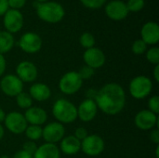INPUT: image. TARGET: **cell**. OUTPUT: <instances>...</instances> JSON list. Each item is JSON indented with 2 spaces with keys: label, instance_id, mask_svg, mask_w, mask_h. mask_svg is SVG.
<instances>
[{
  "label": "cell",
  "instance_id": "24",
  "mask_svg": "<svg viewBox=\"0 0 159 158\" xmlns=\"http://www.w3.org/2000/svg\"><path fill=\"white\" fill-rule=\"evenodd\" d=\"M24 134L29 141L36 142L42 138V128L41 126L28 125L24 131Z\"/></svg>",
  "mask_w": 159,
  "mask_h": 158
},
{
  "label": "cell",
  "instance_id": "7",
  "mask_svg": "<svg viewBox=\"0 0 159 158\" xmlns=\"http://www.w3.org/2000/svg\"><path fill=\"white\" fill-rule=\"evenodd\" d=\"M4 125L5 128L12 134L20 135L24 133L28 123L25 120L23 114L19 113L17 111H13L8 114H6Z\"/></svg>",
  "mask_w": 159,
  "mask_h": 158
},
{
  "label": "cell",
  "instance_id": "35",
  "mask_svg": "<svg viewBox=\"0 0 159 158\" xmlns=\"http://www.w3.org/2000/svg\"><path fill=\"white\" fill-rule=\"evenodd\" d=\"M150 140L152 142H154L156 145H159V130L158 129H152L150 133Z\"/></svg>",
  "mask_w": 159,
  "mask_h": 158
},
{
  "label": "cell",
  "instance_id": "23",
  "mask_svg": "<svg viewBox=\"0 0 159 158\" xmlns=\"http://www.w3.org/2000/svg\"><path fill=\"white\" fill-rule=\"evenodd\" d=\"M15 100H16V103L17 105L20 108V109H24V110H27L29 109L30 107L33 106V99L32 97L30 96V94L28 92H20L19 95H17L15 97Z\"/></svg>",
  "mask_w": 159,
  "mask_h": 158
},
{
  "label": "cell",
  "instance_id": "11",
  "mask_svg": "<svg viewBox=\"0 0 159 158\" xmlns=\"http://www.w3.org/2000/svg\"><path fill=\"white\" fill-rule=\"evenodd\" d=\"M19 47L25 53L34 54L41 49L42 39L37 34L28 32L20 36L19 40Z\"/></svg>",
  "mask_w": 159,
  "mask_h": 158
},
{
  "label": "cell",
  "instance_id": "41",
  "mask_svg": "<svg viewBox=\"0 0 159 158\" xmlns=\"http://www.w3.org/2000/svg\"><path fill=\"white\" fill-rule=\"evenodd\" d=\"M5 117H6V113L5 111L0 107V124H2L5 120Z\"/></svg>",
  "mask_w": 159,
  "mask_h": 158
},
{
  "label": "cell",
  "instance_id": "6",
  "mask_svg": "<svg viewBox=\"0 0 159 158\" xmlns=\"http://www.w3.org/2000/svg\"><path fill=\"white\" fill-rule=\"evenodd\" d=\"M105 148L103 139L98 134H89L81 141V151L89 156H97L101 155Z\"/></svg>",
  "mask_w": 159,
  "mask_h": 158
},
{
  "label": "cell",
  "instance_id": "18",
  "mask_svg": "<svg viewBox=\"0 0 159 158\" xmlns=\"http://www.w3.org/2000/svg\"><path fill=\"white\" fill-rule=\"evenodd\" d=\"M142 40L146 45H157L159 41V26L157 22L148 21L141 30Z\"/></svg>",
  "mask_w": 159,
  "mask_h": 158
},
{
  "label": "cell",
  "instance_id": "45",
  "mask_svg": "<svg viewBox=\"0 0 159 158\" xmlns=\"http://www.w3.org/2000/svg\"><path fill=\"white\" fill-rule=\"evenodd\" d=\"M37 2H39V3H44V2H47L48 0H36Z\"/></svg>",
  "mask_w": 159,
  "mask_h": 158
},
{
  "label": "cell",
  "instance_id": "22",
  "mask_svg": "<svg viewBox=\"0 0 159 158\" xmlns=\"http://www.w3.org/2000/svg\"><path fill=\"white\" fill-rule=\"evenodd\" d=\"M14 37L12 34L7 31H0V54L4 55L9 52L14 47Z\"/></svg>",
  "mask_w": 159,
  "mask_h": 158
},
{
  "label": "cell",
  "instance_id": "39",
  "mask_svg": "<svg viewBox=\"0 0 159 158\" xmlns=\"http://www.w3.org/2000/svg\"><path fill=\"white\" fill-rule=\"evenodd\" d=\"M86 95H87V99L95 100V97L97 95V90L94 89V88H89V89H88Z\"/></svg>",
  "mask_w": 159,
  "mask_h": 158
},
{
  "label": "cell",
  "instance_id": "32",
  "mask_svg": "<svg viewBox=\"0 0 159 158\" xmlns=\"http://www.w3.org/2000/svg\"><path fill=\"white\" fill-rule=\"evenodd\" d=\"M37 147H38V146L36 145V143H35L34 142L29 141V140H28L27 142H25L22 144V150L25 151V152H27L28 154H30V155H32V156H34V154L35 153Z\"/></svg>",
  "mask_w": 159,
  "mask_h": 158
},
{
  "label": "cell",
  "instance_id": "20",
  "mask_svg": "<svg viewBox=\"0 0 159 158\" xmlns=\"http://www.w3.org/2000/svg\"><path fill=\"white\" fill-rule=\"evenodd\" d=\"M28 93L32 97L33 101L40 102H46L51 97V89L45 83L33 84L30 87Z\"/></svg>",
  "mask_w": 159,
  "mask_h": 158
},
{
  "label": "cell",
  "instance_id": "33",
  "mask_svg": "<svg viewBox=\"0 0 159 158\" xmlns=\"http://www.w3.org/2000/svg\"><path fill=\"white\" fill-rule=\"evenodd\" d=\"M88 135H89L88 130H87L85 128H83V127H79V128H77V129L75 130V133H74V136H75L76 139H78L80 142H81V141H83V140H84Z\"/></svg>",
  "mask_w": 159,
  "mask_h": 158
},
{
  "label": "cell",
  "instance_id": "21",
  "mask_svg": "<svg viewBox=\"0 0 159 158\" xmlns=\"http://www.w3.org/2000/svg\"><path fill=\"white\" fill-rule=\"evenodd\" d=\"M33 158H61V152L56 144L45 142L37 147Z\"/></svg>",
  "mask_w": 159,
  "mask_h": 158
},
{
  "label": "cell",
  "instance_id": "17",
  "mask_svg": "<svg viewBox=\"0 0 159 158\" xmlns=\"http://www.w3.org/2000/svg\"><path fill=\"white\" fill-rule=\"evenodd\" d=\"M23 115L29 125L42 126L48 120L47 111L38 106H32L29 109L25 110Z\"/></svg>",
  "mask_w": 159,
  "mask_h": 158
},
{
  "label": "cell",
  "instance_id": "15",
  "mask_svg": "<svg viewBox=\"0 0 159 158\" xmlns=\"http://www.w3.org/2000/svg\"><path fill=\"white\" fill-rule=\"evenodd\" d=\"M98 110L94 100L85 99L77 107V118L85 123L91 122L96 117Z\"/></svg>",
  "mask_w": 159,
  "mask_h": 158
},
{
  "label": "cell",
  "instance_id": "42",
  "mask_svg": "<svg viewBox=\"0 0 159 158\" xmlns=\"http://www.w3.org/2000/svg\"><path fill=\"white\" fill-rule=\"evenodd\" d=\"M4 135H5V129L2 126V124H0V141L4 138Z\"/></svg>",
  "mask_w": 159,
  "mask_h": 158
},
{
  "label": "cell",
  "instance_id": "9",
  "mask_svg": "<svg viewBox=\"0 0 159 158\" xmlns=\"http://www.w3.org/2000/svg\"><path fill=\"white\" fill-rule=\"evenodd\" d=\"M65 136V128L59 122H50L42 128V138L47 143L56 144Z\"/></svg>",
  "mask_w": 159,
  "mask_h": 158
},
{
  "label": "cell",
  "instance_id": "43",
  "mask_svg": "<svg viewBox=\"0 0 159 158\" xmlns=\"http://www.w3.org/2000/svg\"><path fill=\"white\" fill-rule=\"evenodd\" d=\"M158 152H159V145H157V148H156V157L157 158H159Z\"/></svg>",
  "mask_w": 159,
  "mask_h": 158
},
{
  "label": "cell",
  "instance_id": "19",
  "mask_svg": "<svg viewBox=\"0 0 159 158\" xmlns=\"http://www.w3.org/2000/svg\"><path fill=\"white\" fill-rule=\"evenodd\" d=\"M60 152L66 156H74L81 151V142L74 135L64 136L60 142Z\"/></svg>",
  "mask_w": 159,
  "mask_h": 158
},
{
  "label": "cell",
  "instance_id": "12",
  "mask_svg": "<svg viewBox=\"0 0 159 158\" xmlns=\"http://www.w3.org/2000/svg\"><path fill=\"white\" fill-rule=\"evenodd\" d=\"M16 75L24 83L34 82L38 76V70L34 63L29 61H22L16 66Z\"/></svg>",
  "mask_w": 159,
  "mask_h": 158
},
{
  "label": "cell",
  "instance_id": "10",
  "mask_svg": "<svg viewBox=\"0 0 159 158\" xmlns=\"http://www.w3.org/2000/svg\"><path fill=\"white\" fill-rule=\"evenodd\" d=\"M134 124L136 128L141 130H152L158 126V117L157 115L154 114L148 109L141 110L134 117Z\"/></svg>",
  "mask_w": 159,
  "mask_h": 158
},
{
  "label": "cell",
  "instance_id": "29",
  "mask_svg": "<svg viewBox=\"0 0 159 158\" xmlns=\"http://www.w3.org/2000/svg\"><path fill=\"white\" fill-rule=\"evenodd\" d=\"M148 110L153 112L156 115L159 114V97L157 95H154L148 100Z\"/></svg>",
  "mask_w": 159,
  "mask_h": 158
},
{
  "label": "cell",
  "instance_id": "4",
  "mask_svg": "<svg viewBox=\"0 0 159 158\" xmlns=\"http://www.w3.org/2000/svg\"><path fill=\"white\" fill-rule=\"evenodd\" d=\"M152 80L145 75H137L131 79L129 85V93L135 100H143L147 98L153 90Z\"/></svg>",
  "mask_w": 159,
  "mask_h": 158
},
{
  "label": "cell",
  "instance_id": "26",
  "mask_svg": "<svg viewBox=\"0 0 159 158\" xmlns=\"http://www.w3.org/2000/svg\"><path fill=\"white\" fill-rule=\"evenodd\" d=\"M147 61L154 65L159 64V48L157 47H153L146 51Z\"/></svg>",
  "mask_w": 159,
  "mask_h": 158
},
{
  "label": "cell",
  "instance_id": "13",
  "mask_svg": "<svg viewBox=\"0 0 159 158\" xmlns=\"http://www.w3.org/2000/svg\"><path fill=\"white\" fill-rule=\"evenodd\" d=\"M23 16L17 9H8L4 14V26L6 31L10 34L18 33L23 26Z\"/></svg>",
  "mask_w": 159,
  "mask_h": 158
},
{
  "label": "cell",
  "instance_id": "27",
  "mask_svg": "<svg viewBox=\"0 0 159 158\" xmlns=\"http://www.w3.org/2000/svg\"><path fill=\"white\" fill-rule=\"evenodd\" d=\"M131 49L135 55H143L147 50V45L142 39H137L133 42Z\"/></svg>",
  "mask_w": 159,
  "mask_h": 158
},
{
  "label": "cell",
  "instance_id": "30",
  "mask_svg": "<svg viewBox=\"0 0 159 158\" xmlns=\"http://www.w3.org/2000/svg\"><path fill=\"white\" fill-rule=\"evenodd\" d=\"M78 74H79L80 77H81V78L83 79V81H84V80L90 79V78L94 75L95 70L92 69V68H90V67H89V66H87V65H85V66L81 67V69L78 71Z\"/></svg>",
  "mask_w": 159,
  "mask_h": 158
},
{
  "label": "cell",
  "instance_id": "36",
  "mask_svg": "<svg viewBox=\"0 0 159 158\" xmlns=\"http://www.w3.org/2000/svg\"><path fill=\"white\" fill-rule=\"evenodd\" d=\"M12 158H33V156L21 149V150L16 152L14 154V156H12Z\"/></svg>",
  "mask_w": 159,
  "mask_h": 158
},
{
  "label": "cell",
  "instance_id": "14",
  "mask_svg": "<svg viewBox=\"0 0 159 158\" xmlns=\"http://www.w3.org/2000/svg\"><path fill=\"white\" fill-rule=\"evenodd\" d=\"M83 60L87 66L97 70L105 64L106 57L102 49L93 47L91 48L86 49L83 54Z\"/></svg>",
  "mask_w": 159,
  "mask_h": 158
},
{
  "label": "cell",
  "instance_id": "25",
  "mask_svg": "<svg viewBox=\"0 0 159 158\" xmlns=\"http://www.w3.org/2000/svg\"><path fill=\"white\" fill-rule=\"evenodd\" d=\"M79 42H80V45L84 48L89 49V48H91V47H94V45H95V37L90 33H84V34H81L80 38H79Z\"/></svg>",
  "mask_w": 159,
  "mask_h": 158
},
{
  "label": "cell",
  "instance_id": "37",
  "mask_svg": "<svg viewBox=\"0 0 159 158\" xmlns=\"http://www.w3.org/2000/svg\"><path fill=\"white\" fill-rule=\"evenodd\" d=\"M7 68V61L4 57V55L0 54V77L5 74Z\"/></svg>",
  "mask_w": 159,
  "mask_h": 158
},
{
  "label": "cell",
  "instance_id": "2",
  "mask_svg": "<svg viewBox=\"0 0 159 158\" xmlns=\"http://www.w3.org/2000/svg\"><path fill=\"white\" fill-rule=\"evenodd\" d=\"M52 115L61 124H71L77 119V107L66 99H58L52 106Z\"/></svg>",
  "mask_w": 159,
  "mask_h": 158
},
{
  "label": "cell",
  "instance_id": "44",
  "mask_svg": "<svg viewBox=\"0 0 159 158\" xmlns=\"http://www.w3.org/2000/svg\"><path fill=\"white\" fill-rule=\"evenodd\" d=\"M0 158H10L7 155H2L1 156H0Z\"/></svg>",
  "mask_w": 159,
  "mask_h": 158
},
{
  "label": "cell",
  "instance_id": "16",
  "mask_svg": "<svg viewBox=\"0 0 159 158\" xmlns=\"http://www.w3.org/2000/svg\"><path fill=\"white\" fill-rule=\"evenodd\" d=\"M105 13L113 20H122L128 16L129 10L123 1L113 0L106 5Z\"/></svg>",
  "mask_w": 159,
  "mask_h": 158
},
{
  "label": "cell",
  "instance_id": "40",
  "mask_svg": "<svg viewBox=\"0 0 159 158\" xmlns=\"http://www.w3.org/2000/svg\"><path fill=\"white\" fill-rule=\"evenodd\" d=\"M153 75H154V79L157 83L159 82V64L158 65H155L154 68V72H153Z\"/></svg>",
  "mask_w": 159,
  "mask_h": 158
},
{
  "label": "cell",
  "instance_id": "31",
  "mask_svg": "<svg viewBox=\"0 0 159 158\" xmlns=\"http://www.w3.org/2000/svg\"><path fill=\"white\" fill-rule=\"evenodd\" d=\"M80 1L85 7L89 8L96 9V8L102 7L106 0H80Z\"/></svg>",
  "mask_w": 159,
  "mask_h": 158
},
{
  "label": "cell",
  "instance_id": "34",
  "mask_svg": "<svg viewBox=\"0 0 159 158\" xmlns=\"http://www.w3.org/2000/svg\"><path fill=\"white\" fill-rule=\"evenodd\" d=\"M26 3V0H7L8 7H10L11 9H17L19 10Z\"/></svg>",
  "mask_w": 159,
  "mask_h": 158
},
{
  "label": "cell",
  "instance_id": "1",
  "mask_svg": "<svg viewBox=\"0 0 159 158\" xmlns=\"http://www.w3.org/2000/svg\"><path fill=\"white\" fill-rule=\"evenodd\" d=\"M95 102L103 114L116 115L120 114L126 105V92L118 83H107L97 90Z\"/></svg>",
  "mask_w": 159,
  "mask_h": 158
},
{
  "label": "cell",
  "instance_id": "8",
  "mask_svg": "<svg viewBox=\"0 0 159 158\" xmlns=\"http://www.w3.org/2000/svg\"><path fill=\"white\" fill-rule=\"evenodd\" d=\"M24 84L13 74H6L0 81V89L7 97H16L23 91Z\"/></svg>",
  "mask_w": 159,
  "mask_h": 158
},
{
  "label": "cell",
  "instance_id": "28",
  "mask_svg": "<svg viewBox=\"0 0 159 158\" xmlns=\"http://www.w3.org/2000/svg\"><path fill=\"white\" fill-rule=\"evenodd\" d=\"M128 10L131 12H138L144 7V0H129L126 4Z\"/></svg>",
  "mask_w": 159,
  "mask_h": 158
},
{
  "label": "cell",
  "instance_id": "5",
  "mask_svg": "<svg viewBox=\"0 0 159 158\" xmlns=\"http://www.w3.org/2000/svg\"><path fill=\"white\" fill-rule=\"evenodd\" d=\"M59 89L65 95H74L78 92L83 86V79L78 72L70 71L65 73L59 81Z\"/></svg>",
  "mask_w": 159,
  "mask_h": 158
},
{
  "label": "cell",
  "instance_id": "3",
  "mask_svg": "<svg viewBox=\"0 0 159 158\" xmlns=\"http://www.w3.org/2000/svg\"><path fill=\"white\" fill-rule=\"evenodd\" d=\"M37 16L44 21L48 23H57L64 17V8L57 2L39 3L36 7Z\"/></svg>",
  "mask_w": 159,
  "mask_h": 158
},
{
  "label": "cell",
  "instance_id": "38",
  "mask_svg": "<svg viewBox=\"0 0 159 158\" xmlns=\"http://www.w3.org/2000/svg\"><path fill=\"white\" fill-rule=\"evenodd\" d=\"M8 10L7 0H0V16L4 15Z\"/></svg>",
  "mask_w": 159,
  "mask_h": 158
}]
</instances>
